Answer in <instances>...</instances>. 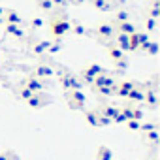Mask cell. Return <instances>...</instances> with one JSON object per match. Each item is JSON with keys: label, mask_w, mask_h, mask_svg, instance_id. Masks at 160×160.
Returning <instances> with one entry per match:
<instances>
[{"label": "cell", "mask_w": 160, "mask_h": 160, "mask_svg": "<svg viewBox=\"0 0 160 160\" xmlns=\"http://www.w3.org/2000/svg\"><path fill=\"white\" fill-rule=\"evenodd\" d=\"M60 83L64 85V89H68V91H81V79H77L75 75H72V73H64V75H60Z\"/></svg>", "instance_id": "1"}, {"label": "cell", "mask_w": 160, "mask_h": 160, "mask_svg": "<svg viewBox=\"0 0 160 160\" xmlns=\"http://www.w3.org/2000/svg\"><path fill=\"white\" fill-rule=\"evenodd\" d=\"M23 87L30 89L32 92H42L45 89V81H43V79H40V77H36V75H28L25 81H23Z\"/></svg>", "instance_id": "2"}, {"label": "cell", "mask_w": 160, "mask_h": 160, "mask_svg": "<svg viewBox=\"0 0 160 160\" xmlns=\"http://www.w3.org/2000/svg\"><path fill=\"white\" fill-rule=\"evenodd\" d=\"M68 102H70L72 108L81 109V108L85 106V102H87V96H85L81 91H68Z\"/></svg>", "instance_id": "3"}, {"label": "cell", "mask_w": 160, "mask_h": 160, "mask_svg": "<svg viewBox=\"0 0 160 160\" xmlns=\"http://www.w3.org/2000/svg\"><path fill=\"white\" fill-rule=\"evenodd\" d=\"M68 30H70V25H68L66 21H58V19H55L53 25H51V32H53V36H55L57 40L62 38Z\"/></svg>", "instance_id": "4"}, {"label": "cell", "mask_w": 160, "mask_h": 160, "mask_svg": "<svg viewBox=\"0 0 160 160\" xmlns=\"http://www.w3.org/2000/svg\"><path fill=\"white\" fill-rule=\"evenodd\" d=\"M92 85H94V87H117V85H115V81H113V77H109V75H108V72H106V73L96 75Z\"/></svg>", "instance_id": "5"}, {"label": "cell", "mask_w": 160, "mask_h": 160, "mask_svg": "<svg viewBox=\"0 0 160 160\" xmlns=\"http://www.w3.org/2000/svg\"><path fill=\"white\" fill-rule=\"evenodd\" d=\"M94 32H96L98 36H102V38H111V36H115V28H113L111 25H106V23L98 25Z\"/></svg>", "instance_id": "6"}, {"label": "cell", "mask_w": 160, "mask_h": 160, "mask_svg": "<svg viewBox=\"0 0 160 160\" xmlns=\"http://www.w3.org/2000/svg\"><path fill=\"white\" fill-rule=\"evenodd\" d=\"M134 87H136V83H132V81H124V83H121V85L115 89V94H117V96L126 98V96H128V92H130Z\"/></svg>", "instance_id": "7"}, {"label": "cell", "mask_w": 160, "mask_h": 160, "mask_svg": "<svg viewBox=\"0 0 160 160\" xmlns=\"http://www.w3.org/2000/svg\"><path fill=\"white\" fill-rule=\"evenodd\" d=\"M53 68H49L47 64H40L38 68H36V77H40V79H47V77H53Z\"/></svg>", "instance_id": "8"}, {"label": "cell", "mask_w": 160, "mask_h": 160, "mask_svg": "<svg viewBox=\"0 0 160 160\" xmlns=\"http://www.w3.org/2000/svg\"><path fill=\"white\" fill-rule=\"evenodd\" d=\"M98 113L113 121V119L117 117V113H119V108H115V106H104V108H100V109H98Z\"/></svg>", "instance_id": "9"}, {"label": "cell", "mask_w": 160, "mask_h": 160, "mask_svg": "<svg viewBox=\"0 0 160 160\" xmlns=\"http://www.w3.org/2000/svg\"><path fill=\"white\" fill-rule=\"evenodd\" d=\"M109 57L115 62H121V60H124V51L121 47H117V45H109Z\"/></svg>", "instance_id": "10"}, {"label": "cell", "mask_w": 160, "mask_h": 160, "mask_svg": "<svg viewBox=\"0 0 160 160\" xmlns=\"http://www.w3.org/2000/svg\"><path fill=\"white\" fill-rule=\"evenodd\" d=\"M6 34L13 38H21L25 32L21 30V25H6Z\"/></svg>", "instance_id": "11"}, {"label": "cell", "mask_w": 160, "mask_h": 160, "mask_svg": "<svg viewBox=\"0 0 160 160\" xmlns=\"http://www.w3.org/2000/svg\"><path fill=\"white\" fill-rule=\"evenodd\" d=\"M83 72L89 73V75H92V77H96V75H100V73H106V70H104L100 64H89Z\"/></svg>", "instance_id": "12"}, {"label": "cell", "mask_w": 160, "mask_h": 160, "mask_svg": "<svg viewBox=\"0 0 160 160\" xmlns=\"http://www.w3.org/2000/svg\"><path fill=\"white\" fill-rule=\"evenodd\" d=\"M27 102H28V106H30V108H42V106H45V100L42 98V94H40V92H34V94H32V98H28Z\"/></svg>", "instance_id": "13"}, {"label": "cell", "mask_w": 160, "mask_h": 160, "mask_svg": "<svg viewBox=\"0 0 160 160\" xmlns=\"http://www.w3.org/2000/svg\"><path fill=\"white\" fill-rule=\"evenodd\" d=\"M143 96H145V92L143 91H139L138 87H134L130 92H128V100H132V102H143Z\"/></svg>", "instance_id": "14"}, {"label": "cell", "mask_w": 160, "mask_h": 160, "mask_svg": "<svg viewBox=\"0 0 160 160\" xmlns=\"http://www.w3.org/2000/svg\"><path fill=\"white\" fill-rule=\"evenodd\" d=\"M119 30L122 32V34H134L136 32V27H134V23L132 21H124V23H119Z\"/></svg>", "instance_id": "15"}, {"label": "cell", "mask_w": 160, "mask_h": 160, "mask_svg": "<svg viewBox=\"0 0 160 160\" xmlns=\"http://www.w3.org/2000/svg\"><path fill=\"white\" fill-rule=\"evenodd\" d=\"M128 34H122V32H119L117 36H115V42L117 43H121V49L122 51H130V47H128Z\"/></svg>", "instance_id": "16"}, {"label": "cell", "mask_w": 160, "mask_h": 160, "mask_svg": "<svg viewBox=\"0 0 160 160\" xmlns=\"http://www.w3.org/2000/svg\"><path fill=\"white\" fill-rule=\"evenodd\" d=\"M96 158H98V160H111V158H113V152H111L109 147H104V145H102V147L98 149Z\"/></svg>", "instance_id": "17"}, {"label": "cell", "mask_w": 160, "mask_h": 160, "mask_svg": "<svg viewBox=\"0 0 160 160\" xmlns=\"http://www.w3.org/2000/svg\"><path fill=\"white\" fill-rule=\"evenodd\" d=\"M139 47H141L145 53H149V55H156V53H158V43L152 42V40L147 42V43H143V45H139Z\"/></svg>", "instance_id": "18"}, {"label": "cell", "mask_w": 160, "mask_h": 160, "mask_svg": "<svg viewBox=\"0 0 160 160\" xmlns=\"http://www.w3.org/2000/svg\"><path fill=\"white\" fill-rule=\"evenodd\" d=\"M85 121L91 126H98V111H85Z\"/></svg>", "instance_id": "19"}, {"label": "cell", "mask_w": 160, "mask_h": 160, "mask_svg": "<svg viewBox=\"0 0 160 160\" xmlns=\"http://www.w3.org/2000/svg\"><path fill=\"white\" fill-rule=\"evenodd\" d=\"M6 21H8V25H21V17L15 12H8L6 13Z\"/></svg>", "instance_id": "20"}, {"label": "cell", "mask_w": 160, "mask_h": 160, "mask_svg": "<svg viewBox=\"0 0 160 160\" xmlns=\"http://www.w3.org/2000/svg\"><path fill=\"white\" fill-rule=\"evenodd\" d=\"M115 21H117V23L130 21V13H128L126 10H119V12H115Z\"/></svg>", "instance_id": "21"}, {"label": "cell", "mask_w": 160, "mask_h": 160, "mask_svg": "<svg viewBox=\"0 0 160 160\" xmlns=\"http://www.w3.org/2000/svg\"><path fill=\"white\" fill-rule=\"evenodd\" d=\"M143 102L149 104V106H156V92L154 91H147L145 96H143Z\"/></svg>", "instance_id": "22"}, {"label": "cell", "mask_w": 160, "mask_h": 160, "mask_svg": "<svg viewBox=\"0 0 160 160\" xmlns=\"http://www.w3.org/2000/svg\"><path fill=\"white\" fill-rule=\"evenodd\" d=\"M92 4H94V8L100 10V12H108V10H109V2H108V0H92Z\"/></svg>", "instance_id": "23"}, {"label": "cell", "mask_w": 160, "mask_h": 160, "mask_svg": "<svg viewBox=\"0 0 160 160\" xmlns=\"http://www.w3.org/2000/svg\"><path fill=\"white\" fill-rule=\"evenodd\" d=\"M49 43H51V42H47V40H45V42H38V43L34 45V53H40V55L45 53V51L49 49Z\"/></svg>", "instance_id": "24"}, {"label": "cell", "mask_w": 160, "mask_h": 160, "mask_svg": "<svg viewBox=\"0 0 160 160\" xmlns=\"http://www.w3.org/2000/svg\"><path fill=\"white\" fill-rule=\"evenodd\" d=\"M115 89L117 87H96L98 94H102V96H113L115 94Z\"/></svg>", "instance_id": "25"}, {"label": "cell", "mask_w": 160, "mask_h": 160, "mask_svg": "<svg viewBox=\"0 0 160 160\" xmlns=\"http://www.w3.org/2000/svg\"><path fill=\"white\" fill-rule=\"evenodd\" d=\"M38 6H40V10H43V12H53V2L51 0H38Z\"/></svg>", "instance_id": "26"}, {"label": "cell", "mask_w": 160, "mask_h": 160, "mask_svg": "<svg viewBox=\"0 0 160 160\" xmlns=\"http://www.w3.org/2000/svg\"><path fill=\"white\" fill-rule=\"evenodd\" d=\"M124 124L128 126V130H134V132H138V130H139V126H141V121H134V119H130V121H126Z\"/></svg>", "instance_id": "27"}, {"label": "cell", "mask_w": 160, "mask_h": 160, "mask_svg": "<svg viewBox=\"0 0 160 160\" xmlns=\"http://www.w3.org/2000/svg\"><path fill=\"white\" fill-rule=\"evenodd\" d=\"M139 130L147 134V132H152V130H156V124H154V122H143V124L139 126Z\"/></svg>", "instance_id": "28"}, {"label": "cell", "mask_w": 160, "mask_h": 160, "mask_svg": "<svg viewBox=\"0 0 160 160\" xmlns=\"http://www.w3.org/2000/svg\"><path fill=\"white\" fill-rule=\"evenodd\" d=\"M32 94H34V92H32L30 89H27V87H23V89H21V92H19V96H21L23 100H28V98H32Z\"/></svg>", "instance_id": "29"}, {"label": "cell", "mask_w": 160, "mask_h": 160, "mask_svg": "<svg viewBox=\"0 0 160 160\" xmlns=\"http://www.w3.org/2000/svg\"><path fill=\"white\" fill-rule=\"evenodd\" d=\"M158 136H160V134H158V130H152V132H147V134H145V138H147L149 141H152V143H156V141H158Z\"/></svg>", "instance_id": "30"}, {"label": "cell", "mask_w": 160, "mask_h": 160, "mask_svg": "<svg viewBox=\"0 0 160 160\" xmlns=\"http://www.w3.org/2000/svg\"><path fill=\"white\" fill-rule=\"evenodd\" d=\"M72 30H73L75 36H83V34H85V27H83V25H73Z\"/></svg>", "instance_id": "31"}, {"label": "cell", "mask_w": 160, "mask_h": 160, "mask_svg": "<svg viewBox=\"0 0 160 160\" xmlns=\"http://www.w3.org/2000/svg\"><path fill=\"white\" fill-rule=\"evenodd\" d=\"M132 119H134V121H141V119H143V111L132 108Z\"/></svg>", "instance_id": "32"}, {"label": "cell", "mask_w": 160, "mask_h": 160, "mask_svg": "<svg viewBox=\"0 0 160 160\" xmlns=\"http://www.w3.org/2000/svg\"><path fill=\"white\" fill-rule=\"evenodd\" d=\"M60 51V43L57 42V43H49V49H47V53H51V55H55V53H58Z\"/></svg>", "instance_id": "33"}, {"label": "cell", "mask_w": 160, "mask_h": 160, "mask_svg": "<svg viewBox=\"0 0 160 160\" xmlns=\"http://www.w3.org/2000/svg\"><path fill=\"white\" fill-rule=\"evenodd\" d=\"M43 27V19L42 17H34L32 19V28H42Z\"/></svg>", "instance_id": "34"}, {"label": "cell", "mask_w": 160, "mask_h": 160, "mask_svg": "<svg viewBox=\"0 0 160 160\" xmlns=\"http://www.w3.org/2000/svg\"><path fill=\"white\" fill-rule=\"evenodd\" d=\"M147 30H154V27H156V19H152V17H149L147 21Z\"/></svg>", "instance_id": "35"}, {"label": "cell", "mask_w": 160, "mask_h": 160, "mask_svg": "<svg viewBox=\"0 0 160 160\" xmlns=\"http://www.w3.org/2000/svg\"><path fill=\"white\" fill-rule=\"evenodd\" d=\"M51 2H53V6H66L70 0H51Z\"/></svg>", "instance_id": "36"}, {"label": "cell", "mask_w": 160, "mask_h": 160, "mask_svg": "<svg viewBox=\"0 0 160 160\" xmlns=\"http://www.w3.org/2000/svg\"><path fill=\"white\" fill-rule=\"evenodd\" d=\"M0 160H10V152H0Z\"/></svg>", "instance_id": "37"}, {"label": "cell", "mask_w": 160, "mask_h": 160, "mask_svg": "<svg viewBox=\"0 0 160 160\" xmlns=\"http://www.w3.org/2000/svg\"><path fill=\"white\" fill-rule=\"evenodd\" d=\"M70 2H73V4H81V2H85V0H70Z\"/></svg>", "instance_id": "38"}, {"label": "cell", "mask_w": 160, "mask_h": 160, "mask_svg": "<svg viewBox=\"0 0 160 160\" xmlns=\"http://www.w3.org/2000/svg\"><path fill=\"white\" fill-rule=\"evenodd\" d=\"M2 15H4V8H2V6H0V17H2Z\"/></svg>", "instance_id": "39"}]
</instances>
